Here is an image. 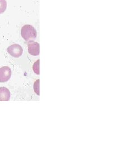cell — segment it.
<instances>
[{"mask_svg":"<svg viewBox=\"0 0 134 151\" xmlns=\"http://www.w3.org/2000/svg\"><path fill=\"white\" fill-rule=\"evenodd\" d=\"M28 52L29 54L33 56H37L40 54V45L39 44L33 40L28 42Z\"/></svg>","mask_w":134,"mask_h":151,"instance_id":"cell-4","label":"cell"},{"mask_svg":"<svg viewBox=\"0 0 134 151\" xmlns=\"http://www.w3.org/2000/svg\"><path fill=\"white\" fill-rule=\"evenodd\" d=\"M7 50L11 56L15 58H19L21 57L23 53V49L21 46L17 44L11 45L7 48Z\"/></svg>","mask_w":134,"mask_h":151,"instance_id":"cell-2","label":"cell"},{"mask_svg":"<svg viewBox=\"0 0 134 151\" xmlns=\"http://www.w3.org/2000/svg\"><path fill=\"white\" fill-rule=\"evenodd\" d=\"M33 70L37 75H40V60L36 61L33 65Z\"/></svg>","mask_w":134,"mask_h":151,"instance_id":"cell-7","label":"cell"},{"mask_svg":"<svg viewBox=\"0 0 134 151\" xmlns=\"http://www.w3.org/2000/svg\"><path fill=\"white\" fill-rule=\"evenodd\" d=\"M7 2L6 0H0V14L4 13L7 9Z\"/></svg>","mask_w":134,"mask_h":151,"instance_id":"cell-6","label":"cell"},{"mask_svg":"<svg viewBox=\"0 0 134 151\" xmlns=\"http://www.w3.org/2000/svg\"><path fill=\"white\" fill-rule=\"evenodd\" d=\"M34 92L38 95H40V80L38 79V80L35 81L34 84Z\"/></svg>","mask_w":134,"mask_h":151,"instance_id":"cell-8","label":"cell"},{"mask_svg":"<svg viewBox=\"0 0 134 151\" xmlns=\"http://www.w3.org/2000/svg\"><path fill=\"white\" fill-rule=\"evenodd\" d=\"M10 92L5 87H0V101H9L10 99Z\"/></svg>","mask_w":134,"mask_h":151,"instance_id":"cell-5","label":"cell"},{"mask_svg":"<svg viewBox=\"0 0 134 151\" xmlns=\"http://www.w3.org/2000/svg\"><path fill=\"white\" fill-rule=\"evenodd\" d=\"M21 34L22 38L27 42L35 39L37 36L36 30L30 25H25L22 27Z\"/></svg>","mask_w":134,"mask_h":151,"instance_id":"cell-1","label":"cell"},{"mask_svg":"<svg viewBox=\"0 0 134 151\" xmlns=\"http://www.w3.org/2000/svg\"><path fill=\"white\" fill-rule=\"evenodd\" d=\"M12 71L11 68L7 66L0 68V82H6L11 78Z\"/></svg>","mask_w":134,"mask_h":151,"instance_id":"cell-3","label":"cell"}]
</instances>
